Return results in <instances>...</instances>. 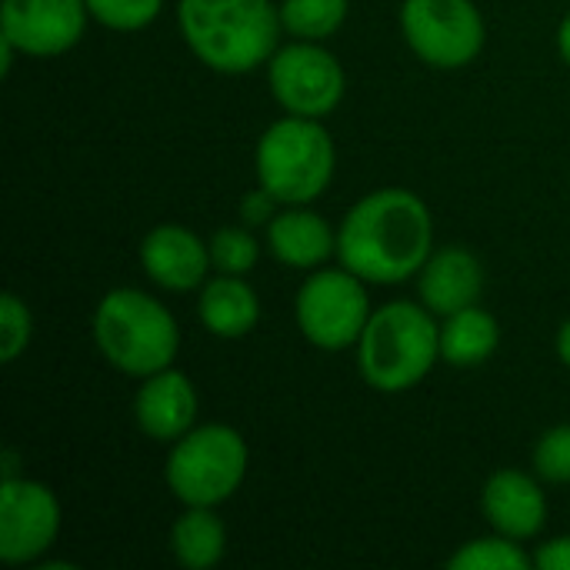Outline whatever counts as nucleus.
<instances>
[{"label": "nucleus", "mask_w": 570, "mask_h": 570, "mask_svg": "<svg viewBox=\"0 0 570 570\" xmlns=\"http://www.w3.org/2000/svg\"><path fill=\"white\" fill-rule=\"evenodd\" d=\"M60 528L57 498L23 478H3L0 488V558L7 564H27L40 558Z\"/></svg>", "instance_id": "obj_10"}, {"label": "nucleus", "mask_w": 570, "mask_h": 570, "mask_svg": "<svg viewBox=\"0 0 570 570\" xmlns=\"http://www.w3.org/2000/svg\"><path fill=\"white\" fill-rule=\"evenodd\" d=\"M134 411H137V424L144 428V434H150L154 441H177L190 431L197 417L194 384L184 374L164 367L147 377V384L137 394Z\"/></svg>", "instance_id": "obj_13"}, {"label": "nucleus", "mask_w": 570, "mask_h": 570, "mask_svg": "<svg viewBox=\"0 0 570 570\" xmlns=\"http://www.w3.org/2000/svg\"><path fill=\"white\" fill-rule=\"evenodd\" d=\"M30 341V314L20 297H0V361L10 364Z\"/></svg>", "instance_id": "obj_25"}, {"label": "nucleus", "mask_w": 570, "mask_h": 570, "mask_svg": "<svg viewBox=\"0 0 570 570\" xmlns=\"http://www.w3.org/2000/svg\"><path fill=\"white\" fill-rule=\"evenodd\" d=\"M144 271L167 291H190L207 277L210 247L200 244L197 234L177 227V224H160L147 234L140 247Z\"/></svg>", "instance_id": "obj_12"}, {"label": "nucleus", "mask_w": 570, "mask_h": 570, "mask_svg": "<svg viewBox=\"0 0 570 570\" xmlns=\"http://www.w3.org/2000/svg\"><path fill=\"white\" fill-rule=\"evenodd\" d=\"M224 548H227V531L210 514V508H190L174 524V558H177L180 568H214L224 558Z\"/></svg>", "instance_id": "obj_19"}, {"label": "nucleus", "mask_w": 570, "mask_h": 570, "mask_svg": "<svg viewBox=\"0 0 570 570\" xmlns=\"http://www.w3.org/2000/svg\"><path fill=\"white\" fill-rule=\"evenodd\" d=\"M534 564L541 570H570V538H558V541L544 544L538 551Z\"/></svg>", "instance_id": "obj_26"}, {"label": "nucleus", "mask_w": 570, "mask_h": 570, "mask_svg": "<svg viewBox=\"0 0 570 570\" xmlns=\"http://www.w3.org/2000/svg\"><path fill=\"white\" fill-rule=\"evenodd\" d=\"M100 354L134 377H150L177 357L180 334L164 304L140 291H110L94 314Z\"/></svg>", "instance_id": "obj_4"}, {"label": "nucleus", "mask_w": 570, "mask_h": 570, "mask_svg": "<svg viewBox=\"0 0 570 570\" xmlns=\"http://www.w3.org/2000/svg\"><path fill=\"white\" fill-rule=\"evenodd\" d=\"M244 474L247 444L224 424L187 431L167 461V484L187 508H214L227 501L240 488Z\"/></svg>", "instance_id": "obj_6"}, {"label": "nucleus", "mask_w": 570, "mask_h": 570, "mask_svg": "<svg viewBox=\"0 0 570 570\" xmlns=\"http://www.w3.org/2000/svg\"><path fill=\"white\" fill-rule=\"evenodd\" d=\"M271 200H277L274 194H267L264 187L257 190V194H250L247 200H244V220L247 224H261V220H267L271 217Z\"/></svg>", "instance_id": "obj_27"}, {"label": "nucleus", "mask_w": 570, "mask_h": 570, "mask_svg": "<svg viewBox=\"0 0 570 570\" xmlns=\"http://www.w3.org/2000/svg\"><path fill=\"white\" fill-rule=\"evenodd\" d=\"M538 474L551 484H570V428H551L534 451Z\"/></svg>", "instance_id": "obj_24"}, {"label": "nucleus", "mask_w": 570, "mask_h": 570, "mask_svg": "<svg viewBox=\"0 0 570 570\" xmlns=\"http://www.w3.org/2000/svg\"><path fill=\"white\" fill-rule=\"evenodd\" d=\"M484 514L491 528L511 541L534 538L544 528L548 504L541 488L521 471H498L484 488Z\"/></svg>", "instance_id": "obj_14"}, {"label": "nucleus", "mask_w": 570, "mask_h": 570, "mask_svg": "<svg viewBox=\"0 0 570 570\" xmlns=\"http://www.w3.org/2000/svg\"><path fill=\"white\" fill-rule=\"evenodd\" d=\"M451 570H524L531 568V558L511 544V538H484V541H471L464 544L451 561Z\"/></svg>", "instance_id": "obj_21"}, {"label": "nucleus", "mask_w": 570, "mask_h": 570, "mask_svg": "<svg viewBox=\"0 0 570 570\" xmlns=\"http://www.w3.org/2000/svg\"><path fill=\"white\" fill-rule=\"evenodd\" d=\"M484 287V271L471 250L448 247L428 257L421 267V297L438 314H458L478 301Z\"/></svg>", "instance_id": "obj_15"}, {"label": "nucleus", "mask_w": 570, "mask_h": 570, "mask_svg": "<svg viewBox=\"0 0 570 570\" xmlns=\"http://www.w3.org/2000/svg\"><path fill=\"white\" fill-rule=\"evenodd\" d=\"M177 20L190 50L220 73L264 63L281 30V10L271 0H180Z\"/></svg>", "instance_id": "obj_2"}, {"label": "nucleus", "mask_w": 570, "mask_h": 570, "mask_svg": "<svg viewBox=\"0 0 570 570\" xmlns=\"http://www.w3.org/2000/svg\"><path fill=\"white\" fill-rule=\"evenodd\" d=\"M501 341L498 321L481 307H464L458 314H448V324L441 327V357L458 367L484 364Z\"/></svg>", "instance_id": "obj_18"}, {"label": "nucleus", "mask_w": 570, "mask_h": 570, "mask_svg": "<svg viewBox=\"0 0 570 570\" xmlns=\"http://www.w3.org/2000/svg\"><path fill=\"white\" fill-rule=\"evenodd\" d=\"M200 321L217 337H244L261 321L257 294L237 274L214 277L200 297Z\"/></svg>", "instance_id": "obj_16"}, {"label": "nucleus", "mask_w": 570, "mask_h": 570, "mask_svg": "<svg viewBox=\"0 0 570 570\" xmlns=\"http://www.w3.org/2000/svg\"><path fill=\"white\" fill-rule=\"evenodd\" d=\"M558 351H561V361L570 367V321L561 327V334H558Z\"/></svg>", "instance_id": "obj_28"}, {"label": "nucleus", "mask_w": 570, "mask_h": 570, "mask_svg": "<svg viewBox=\"0 0 570 570\" xmlns=\"http://www.w3.org/2000/svg\"><path fill=\"white\" fill-rule=\"evenodd\" d=\"M334 174L331 134L314 117H287L267 127L257 144V177L267 194L284 204L321 197Z\"/></svg>", "instance_id": "obj_5"}, {"label": "nucleus", "mask_w": 570, "mask_h": 570, "mask_svg": "<svg viewBox=\"0 0 570 570\" xmlns=\"http://www.w3.org/2000/svg\"><path fill=\"white\" fill-rule=\"evenodd\" d=\"M401 27L414 53L434 67H464L484 47V20L471 0H407Z\"/></svg>", "instance_id": "obj_8"}, {"label": "nucleus", "mask_w": 570, "mask_h": 570, "mask_svg": "<svg viewBox=\"0 0 570 570\" xmlns=\"http://www.w3.org/2000/svg\"><path fill=\"white\" fill-rule=\"evenodd\" d=\"M441 354V331L417 304L397 301L371 314L361 334V374L371 387L397 394L428 377Z\"/></svg>", "instance_id": "obj_3"}, {"label": "nucleus", "mask_w": 570, "mask_h": 570, "mask_svg": "<svg viewBox=\"0 0 570 570\" xmlns=\"http://www.w3.org/2000/svg\"><path fill=\"white\" fill-rule=\"evenodd\" d=\"M160 3L164 0H87V10L114 30H140L157 17Z\"/></svg>", "instance_id": "obj_23"}, {"label": "nucleus", "mask_w": 570, "mask_h": 570, "mask_svg": "<svg viewBox=\"0 0 570 570\" xmlns=\"http://www.w3.org/2000/svg\"><path fill=\"white\" fill-rule=\"evenodd\" d=\"M207 247H210V261L220 274L240 277L257 264V240L244 227H220Z\"/></svg>", "instance_id": "obj_22"}, {"label": "nucleus", "mask_w": 570, "mask_h": 570, "mask_svg": "<svg viewBox=\"0 0 570 570\" xmlns=\"http://www.w3.org/2000/svg\"><path fill=\"white\" fill-rule=\"evenodd\" d=\"M558 43H561V53H564V60L570 63V17L561 23V37H558Z\"/></svg>", "instance_id": "obj_29"}, {"label": "nucleus", "mask_w": 570, "mask_h": 570, "mask_svg": "<svg viewBox=\"0 0 570 570\" xmlns=\"http://www.w3.org/2000/svg\"><path fill=\"white\" fill-rule=\"evenodd\" d=\"M361 281L364 277L354 271H321L307 277L297 294V324L311 344L341 351L361 341L371 321V304Z\"/></svg>", "instance_id": "obj_7"}, {"label": "nucleus", "mask_w": 570, "mask_h": 570, "mask_svg": "<svg viewBox=\"0 0 570 570\" xmlns=\"http://www.w3.org/2000/svg\"><path fill=\"white\" fill-rule=\"evenodd\" d=\"M271 90L297 117H324L344 97V70L314 40L291 43L271 60Z\"/></svg>", "instance_id": "obj_9"}, {"label": "nucleus", "mask_w": 570, "mask_h": 570, "mask_svg": "<svg viewBox=\"0 0 570 570\" xmlns=\"http://www.w3.org/2000/svg\"><path fill=\"white\" fill-rule=\"evenodd\" d=\"M431 237L434 227L424 200L411 190L387 187L354 204L337 234V254L357 277L397 284L428 264Z\"/></svg>", "instance_id": "obj_1"}, {"label": "nucleus", "mask_w": 570, "mask_h": 570, "mask_svg": "<svg viewBox=\"0 0 570 570\" xmlns=\"http://www.w3.org/2000/svg\"><path fill=\"white\" fill-rule=\"evenodd\" d=\"M347 17V0H284L281 23L301 40L331 37Z\"/></svg>", "instance_id": "obj_20"}, {"label": "nucleus", "mask_w": 570, "mask_h": 570, "mask_svg": "<svg viewBox=\"0 0 570 570\" xmlns=\"http://www.w3.org/2000/svg\"><path fill=\"white\" fill-rule=\"evenodd\" d=\"M87 0H3V40L33 57L63 53L83 33Z\"/></svg>", "instance_id": "obj_11"}, {"label": "nucleus", "mask_w": 570, "mask_h": 570, "mask_svg": "<svg viewBox=\"0 0 570 570\" xmlns=\"http://www.w3.org/2000/svg\"><path fill=\"white\" fill-rule=\"evenodd\" d=\"M271 250L291 267H317L334 250V234L324 217L311 210H291L271 224Z\"/></svg>", "instance_id": "obj_17"}]
</instances>
